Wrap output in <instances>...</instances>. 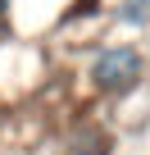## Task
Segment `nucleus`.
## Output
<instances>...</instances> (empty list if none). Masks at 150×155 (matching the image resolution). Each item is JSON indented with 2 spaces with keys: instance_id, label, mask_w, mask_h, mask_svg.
<instances>
[{
  "instance_id": "1",
  "label": "nucleus",
  "mask_w": 150,
  "mask_h": 155,
  "mask_svg": "<svg viewBox=\"0 0 150 155\" xmlns=\"http://www.w3.org/2000/svg\"><path fill=\"white\" fill-rule=\"evenodd\" d=\"M87 82H91V91L114 96V101L141 91L145 87V50L132 46V41H105V46H96L91 59H87Z\"/></svg>"
},
{
  "instance_id": "2",
  "label": "nucleus",
  "mask_w": 150,
  "mask_h": 155,
  "mask_svg": "<svg viewBox=\"0 0 150 155\" xmlns=\"http://www.w3.org/2000/svg\"><path fill=\"white\" fill-rule=\"evenodd\" d=\"M109 18H114V28H132V32H145V28H150V0H114Z\"/></svg>"
}]
</instances>
